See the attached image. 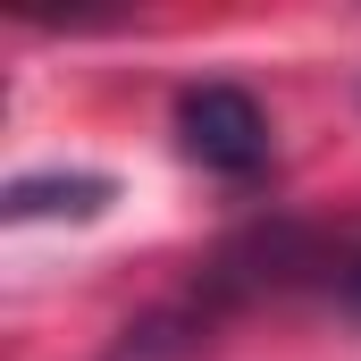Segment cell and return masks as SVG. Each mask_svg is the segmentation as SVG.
I'll return each instance as SVG.
<instances>
[{
    "label": "cell",
    "mask_w": 361,
    "mask_h": 361,
    "mask_svg": "<svg viewBox=\"0 0 361 361\" xmlns=\"http://www.w3.org/2000/svg\"><path fill=\"white\" fill-rule=\"evenodd\" d=\"M336 286H345V311H361V244L345 252V269H336Z\"/></svg>",
    "instance_id": "3957f363"
},
{
    "label": "cell",
    "mask_w": 361,
    "mask_h": 361,
    "mask_svg": "<svg viewBox=\"0 0 361 361\" xmlns=\"http://www.w3.org/2000/svg\"><path fill=\"white\" fill-rule=\"evenodd\" d=\"M118 202V185L92 177V169H68V177H17L8 193H0V219H101Z\"/></svg>",
    "instance_id": "7a4b0ae2"
},
{
    "label": "cell",
    "mask_w": 361,
    "mask_h": 361,
    "mask_svg": "<svg viewBox=\"0 0 361 361\" xmlns=\"http://www.w3.org/2000/svg\"><path fill=\"white\" fill-rule=\"evenodd\" d=\"M177 143L210 177H261L269 169V118L244 85H185L177 92Z\"/></svg>",
    "instance_id": "6da1fadb"
}]
</instances>
